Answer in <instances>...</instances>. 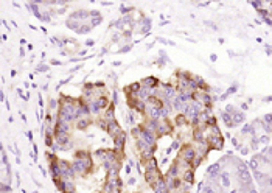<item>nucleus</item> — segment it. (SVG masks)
Returning <instances> with one entry per match:
<instances>
[{
  "label": "nucleus",
  "instance_id": "f257e3e1",
  "mask_svg": "<svg viewBox=\"0 0 272 193\" xmlns=\"http://www.w3.org/2000/svg\"><path fill=\"white\" fill-rule=\"evenodd\" d=\"M140 139L142 140H145L149 146H153V145H156V134H154V131H151V129H148L146 126H143V131H142V136H140Z\"/></svg>",
  "mask_w": 272,
  "mask_h": 193
},
{
  "label": "nucleus",
  "instance_id": "f03ea898",
  "mask_svg": "<svg viewBox=\"0 0 272 193\" xmlns=\"http://www.w3.org/2000/svg\"><path fill=\"white\" fill-rule=\"evenodd\" d=\"M107 132L110 134V137H112V139H115L117 136H120V134L123 132V129H121V126L118 125V122L112 120V122H109V128H107Z\"/></svg>",
  "mask_w": 272,
  "mask_h": 193
},
{
  "label": "nucleus",
  "instance_id": "7ed1b4c3",
  "mask_svg": "<svg viewBox=\"0 0 272 193\" xmlns=\"http://www.w3.org/2000/svg\"><path fill=\"white\" fill-rule=\"evenodd\" d=\"M207 174L210 176V179H216L219 174H221V164H213L208 167L207 170Z\"/></svg>",
  "mask_w": 272,
  "mask_h": 193
},
{
  "label": "nucleus",
  "instance_id": "20e7f679",
  "mask_svg": "<svg viewBox=\"0 0 272 193\" xmlns=\"http://www.w3.org/2000/svg\"><path fill=\"white\" fill-rule=\"evenodd\" d=\"M142 86L149 87V89H157L159 87V79L154 78V76H148V78L142 79Z\"/></svg>",
  "mask_w": 272,
  "mask_h": 193
},
{
  "label": "nucleus",
  "instance_id": "39448f33",
  "mask_svg": "<svg viewBox=\"0 0 272 193\" xmlns=\"http://www.w3.org/2000/svg\"><path fill=\"white\" fill-rule=\"evenodd\" d=\"M114 140V146H115V150H123V146H124V143H126V134L124 132H121L120 136H117L115 139H112Z\"/></svg>",
  "mask_w": 272,
  "mask_h": 193
},
{
  "label": "nucleus",
  "instance_id": "423d86ee",
  "mask_svg": "<svg viewBox=\"0 0 272 193\" xmlns=\"http://www.w3.org/2000/svg\"><path fill=\"white\" fill-rule=\"evenodd\" d=\"M104 120H107V122H112V120H115V106H114V103L112 105H109V108L106 109V114H104V117H103Z\"/></svg>",
  "mask_w": 272,
  "mask_h": 193
},
{
  "label": "nucleus",
  "instance_id": "0eeeda50",
  "mask_svg": "<svg viewBox=\"0 0 272 193\" xmlns=\"http://www.w3.org/2000/svg\"><path fill=\"white\" fill-rule=\"evenodd\" d=\"M89 125H90V120L87 117H82V119L76 120V129H79V131H84Z\"/></svg>",
  "mask_w": 272,
  "mask_h": 193
},
{
  "label": "nucleus",
  "instance_id": "6e6552de",
  "mask_svg": "<svg viewBox=\"0 0 272 193\" xmlns=\"http://www.w3.org/2000/svg\"><path fill=\"white\" fill-rule=\"evenodd\" d=\"M95 101L98 103V106H100L101 109H104V108L107 109V108H109V98H107L106 95H101V96H98V98H96Z\"/></svg>",
  "mask_w": 272,
  "mask_h": 193
},
{
  "label": "nucleus",
  "instance_id": "1a4fd4ad",
  "mask_svg": "<svg viewBox=\"0 0 272 193\" xmlns=\"http://www.w3.org/2000/svg\"><path fill=\"white\" fill-rule=\"evenodd\" d=\"M146 101H142V100H139L137 103H135V108H134V111L135 112H140V114H146Z\"/></svg>",
  "mask_w": 272,
  "mask_h": 193
},
{
  "label": "nucleus",
  "instance_id": "9d476101",
  "mask_svg": "<svg viewBox=\"0 0 272 193\" xmlns=\"http://www.w3.org/2000/svg\"><path fill=\"white\" fill-rule=\"evenodd\" d=\"M142 131H143V126H140V125H135V126L131 129V136H132L135 140H139V139H140V136H142Z\"/></svg>",
  "mask_w": 272,
  "mask_h": 193
},
{
  "label": "nucleus",
  "instance_id": "9b49d317",
  "mask_svg": "<svg viewBox=\"0 0 272 193\" xmlns=\"http://www.w3.org/2000/svg\"><path fill=\"white\" fill-rule=\"evenodd\" d=\"M179 174V162H173V165L170 167V171H168V177H177Z\"/></svg>",
  "mask_w": 272,
  "mask_h": 193
},
{
  "label": "nucleus",
  "instance_id": "f8f14e48",
  "mask_svg": "<svg viewBox=\"0 0 272 193\" xmlns=\"http://www.w3.org/2000/svg\"><path fill=\"white\" fill-rule=\"evenodd\" d=\"M221 119H222V122H224L229 128L235 126V125H233V119H232V115H230L229 112H222V114H221Z\"/></svg>",
  "mask_w": 272,
  "mask_h": 193
},
{
  "label": "nucleus",
  "instance_id": "ddd939ff",
  "mask_svg": "<svg viewBox=\"0 0 272 193\" xmlns=\"http://www.w3.org/2000/svg\"><path fill=\"white\" fill-rule=\"evenodd\" d=\"M232 119H233V125H239V123H243L244 122V119H246V115L243 114V112H239V111H236L233 115H232Z\"/></svg>",
  "mask_w": 272,
  "mask_h": 193
},
{
  "label": "nucleus",
  "instance_id": "4468645a",
  "mask_svg": "<svg viewBox=\"0 0 272 193\" xmlns=\"http://www.w3.org/2000/svg\"><path fill=\"white\" fill-rule=\"evenodd\" d=\"M73 157H75V159H78V160L89 159V151H87V150H79V151H76V153L73 154Z\"/></svg>",
  "mask_w": 272,
  "mask_h": 193
},
{
  "label": "nucleus",
  "instance_id": "2eb2a0df",
  "mask_svg": "<svg viewBox=\"0 0 272 193\" xmlns=\"http://www.w3.org/2000/svg\"><path fill=\"white\" fill-rule=\"evenodd\" d=\"M135 146H137V150H140V151H145V150H148V148H149V145H148L145 140H142V139L135 140Z\"/></svg>",
  "mask_w": 272,
  "mask_h": 193
},
{
  "label": "nucleus",
  "instance_id": "dca6fc26",
  "mask_svg": "<svg viewBox=\"0 0 272 193\" xmlns=\"http://www.w3.org/2000/svg\"><path fill=\"white\" fill-rule=\"evenodd\" d=\"M92 28H93V27H92L90 24H87V25H86V22H82L81 28H79V30H78L76 33H78V34H86V33H89V31H90Z\"/></svg>",
  "mask_w": 272,
  "mask_h": 193
},
{
  "label": "nucleus",
  "instance_id": "f3484780",
  "mask_svg": "<svg viewBox=\"0 0 272 193\" xmlns=\"http://www.w3.org/2000/svg\"><path fill=\"white\" fill-rule=\"evenodd\" d=\"M241 132L243 134H252V136H255V126L253 125H244L243 129H241Z\"/></svg>",
  "mask_w": 272,
  "mask_h": 193
},
{
  "label": "nucleus",
  "instance_id": "a211bd4d",
  "mask_svg": "<svg viewBox=\"0 0 272 193\" xmlns=\"http://www.w3.org/2000/svg\"><path fill=\"white\" fill-rule=\"evenodd\" d=\"M193 179H194V176H193V170H188V171L184 173V181H185L187 184H191Z\"/></svg>",
  "mask_w": 272,
  "mask_h": 193
},
{
  "label": "nucleus",
  "instance_id": "6ab92c4d",
  "mask_svg": "<svg viewBox=\"0 0 272 193\" xmlns=\"http://www.w3.org/2000/svg\"><path fill=\"white\" fill-rule=\"evenodd\" d=\"M89 108H90V114H98V112L101 111V108L98 106L96 101H92V103L89 105Z\"/></svg>",
  "mask_w": 272,
  "mask_h": 193
},
{
  "label": "nucleus",
  "instance_id": "aec40b11",
  "mask_svg": "<svg viewBox=\"0 0 272 193\" xmlns=\"http://www.w3.org/2000/svg\"><path fill=\"white\" fill-rule=\"evenodd\" d=\"M103 22V16H98V17H92L90 19V25L92 27H96V25H100Z\"/></svg>",
  "mask_w": 272,
  "mask_h": 193
},
{
  "label": "nucleus",
  "instance_id": "412c9836",
  "mask_svg": "<svg viewBox=\"0 0 272 193\" xmlns=\"http://www.w3.org/2000/svg\"><path fill=\"white\" fill-rule=\"evenodd\" d=\"M58 151H64V146L59 145L58 142H55V143L51 145V153H58Z\"/></svg>",
  "mask_w": 272,
  "mask_h": 193
},
{
  "label": "nucleus",
  "instance_id": "4be33fe9",
  "mask_svg": "<svg viewBox=\"0 0 272 193\" xmlns=\"http://www.w3.org/2000/svg\"><path fill=\"white\" fill-rule=\"evenodd\" d=\"M59 105H61V103H59L58 100H50V101H48V108H50V109H56Z\"/></svg>",
  "mask_w": 272,
  "mask_h": 193
},
{
  "label": "nucleus",
  "instance_id": "5701e85b",
  "mask_svg": "<svg viewBox=\"0 0 272 193\" xmlns=\"http://www.w3.org/2000/svg\"><path fill=\"white\" fill-rule=\"evenodd\" d=\"M185 122H187V117H185L184 114H181V115L176 117V123H177V125H182V123H185Z\"/></svg>",
  "mask_w": 272,
  "mask_h": 193
},
{
  "label": "nucleus",
  "instance_id": "b1692460",
  "mask_svg": "<svg viewBox=\"0 0 272 193\" xmlns=\"http://www.w3.org/2000/svg\"><path fill=\"white\" fill-rule=\"evenodd\" d=\"M8 191H11V187H10L8 184L2 182V193H8Z\"/></svg>",
  "mask_w": 272,
  "mask_h": 193
},
{
  "label": "nucleus",
  "instance_id": "393cba45",
  "mask_svg": "<svg viewBox=\"0 0 272 193\" xmlns=\"http://www.w3.org/2000/svg\"><path fill=\"white\" fill-rule=\"evenodd\" d=\"M45 70H48V67H47L45 64H41V65L38 67V72H45Z\"/></svg>",
  "mask_w": 272,
  "mask_h": 193
},
{
  "label": "nucleus",
  "instance_id": "a878e982",
  "mask_svg": "<svg viewBox=\"0 0 272 193\" xmlns=\"http://www.w3.org/2000/svg\"><path fill=\"white\" fill-rule=\"evenodd\" d=\"M170 148H171V150H177V148H179V140H174V142L171 143Z\"/></svg>",
  "mask_w": 272,
  "mask_h": 193
},
{
  "label": "nucleus",
  "instance_id": "bb28decb",
  "mask_svg": "<svg viewBox=\"0 0 272 193\" xmlns=\"http://www.w3.org/2000/svg\"><path fill=\"white\" fill-rule=\"evenodd\" d=\"M249 153V146H241V154H247Z\"/></svg>",
  "mask_w": 272,
  "mask_h": 193
},
{
  "label": "nucleus",
  "instance_id": "cd10ccee",
  "mask_svg": "<svg viewBox=\"0 0 272 193\" xmlns=\"http://www.w3.org/2000/svg\"><path fill=\"white\" fill-rule=\"evenodd\" d=\"M124 171H126V174H131V165H129V164L124 167Z\"/></svg>",
  "mask_w": 272,
  "mask_h": 193
},
{
  "label": "nucleus",
  "instance_id": "c85d7f7f",
  "mask_svg": "<svg viewBox=\"0 0 272 193\" xmlns=\"http://www.w3.org/2000/svg\"><path fill=\"white\" fill-rule=\"evenodd\" d=\"M127 184H129V185H134V184H135V177H129V179H127Z\"/></svg>",
  "mask_w": 272,
  "mask_h": 193
},
{
  "label": "nucleus",
  "instance_id": "c756f323",
  "mask_svg": "<svg viewBox=\"0 0 272 193\" xmlns=\"http://www.w3.org/2000/svg\"><path fill=\"white\" fill-rule=\"evenodd\" d=\"M129 48H131V45H126V47L121 48V52H129Z\"/></svg>",
  "mask_w": 272,
  "mask_h": 193
},
{
  "label": "nucleus",
  "instance_id": "7c9ffc66",
  "mask_svg": "<svg viewBox=\"0 0 272 193\" xmlns=\"http://www.w3.org/2000/svg\"><path fill=\"white\" fill-rule=\"evenodd\" d=\"M27 136H28V139H30V140H33V134H31V132H27Z\"/></svg>",
  "mask_w": 272,
  "mask_h": 193
}]
</instances>
